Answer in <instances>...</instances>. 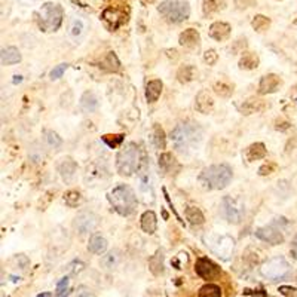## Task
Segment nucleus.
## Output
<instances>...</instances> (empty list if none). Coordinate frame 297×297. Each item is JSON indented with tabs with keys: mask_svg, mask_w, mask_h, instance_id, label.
<instances>
[{
	"mask_svg": "<svg viewBox=\"0 0 297 297\" xmlns=\"http://www.w3.org/2000/svg\"><path fill=\"white\" fill-rule=\"evenodd\" d=\"M171 140L180 153H186L202 140V128L193 122L178 124L171 132Z\"/></svg>",
	"mask_w": 297,
	"mask_h": 297,
	"instance_id": "1",
	"label": "nucleus"
},
{
	"mask_svg": "<svg viewBox=\"0 0 297 297\" xmlns=\"http://www.w3.org/2000/svg\"><path fill=\"white\" fill-rule=\"evenodd\" d=\"M109 201L121 216H129L137 208V196L134 190L126 184L116 186L109 193Z\"/></svg>",
	"mask_w": 297,
	"mask_h": 297,
	"instance_id": "2",
	"label": "nucleus"
},
{
	"mask_svg": "<svg viewBox=\"0 0 297 297\" xmlns=\"http://www.w3.org/2000/svg\"><path fill=\"white\" fill-rule=\"evenodd\" d=\"M140 165H141V153H140L138 146L134 143L125 144L116 156L118 173L121 175L129 177L140 170Z\"/></svg>",
	"mask_w": 297,
	"mask_h": 297,
	"instance_id": "3",
	"label": "nucleus"
},
{
	"mask_svg": "<svg viewBox=\"0 0 297 297\" xmlns=\"http://www.w3.org/2000/svg\"><path fill=\"white\" fill-rule=\"evenodd\" d=\"M232 170L230 167L224 165V164H220V165H211L208 168H205L201 175H199V180L202 181V184L208 189H224L230 180H232Z\"/></svg>",
	"mask_w": 297,
	"mask_h": 297,
	"instance_id": "4",
	"label": "nucleus"
},
{
	"mask_svg": "<svg viewBox=\"0 0 297 297\" xmlns=\"http://www.w3.org/2000/svg\"><path fill=\"white\" fill-rule=\"evenodd\" d=\"M63 21V8L57 3L48 2L37 12V23L43 31H55Z\"/></svg>",
	"mask_w": 297,
	"mask_h": 297,
	"instance_id": "5",
	"label": "nucleus"
},
{
	"mask_svg": "<svg viewBox=\"0 0 297 297\" xmlns=\"http://www.w3.org/2000/svg\"><path fill=\"white\" fill-rule=\"evenodd\" d=\"M159 14L167 18L170 23H181L189 18L190 6L187 2H180V0H165L158 8Z\"/></svg>",
	"mask_w": 297,
	"mask_h": 297,
	"instance_id": "6",
	"label": "nucleus"
},
{
	"mask_svg": "<svg viewBox=\"0 0 297 297\" xmlns=\"http://www.w3.org/2000/svg\"><path fill=\"white\" fill-rule=\"evenodd\" d=\"M290 272V265L287 263L285 259L282 257H273L268 262H265L260 268V273L271 279V281H276L284 278L287 273Z\"/></svg>",
	"mask_w": 297,
	"mask_h": 297,
	"instance_id": "7",
	"label": "nucleus"
},
{
	"mask_svg": "<svg viewBox=\"0 0 297 297\" xmlns=\"http://www.w3.org/2000/svg\"><path fill=\"white\" fill-rule=\"evenodd\" d=\"M222 207H223V214L229 223L238 224L242 222V219L245 216V207L239 199H235L232 196H224Z\"/></svg>",
	"mask_w": 297,
	"mask_h": 297,
	"instance_id": "8",
	"label": "nucleus"
},
{
	"mask_svg": "<svg viewBox=\"0 0 297 297\" xmlns=\"http://www.w3.org/2000/svg\"><path fill=\"white\" fill-rule=\"evenodd\" d=\"M98 223H100V219L97 214L91 211H80L74 219V229L77 230V233L86 235L89 232H94Z\"/></svg>",
	"mask_w": 297,
	"mask_h": 297,
	"instance_id": "9",
	"label": "nucleus"
},
{
	"mask_svg": "<svg viewBox=\"0 0 297 297\" xmlns=\"http://www.w3.org/2000/svg\"><path fill=\"white\" fill-rule=\"evenodd\" d=\"M195 272L199 275L201 278L207 279V281L208 279H214V278L220 276V273H222L220 268L214 262H211L210 259H207V257L198 259V262L195 265Z\"/></svg>",
	"mask_w": 297,
	"mask_h": 297,
	"instance_id": "10",
	"label": "nucleus"
},
{
	"mask_svg": "<svg viewBox=\"0 0 297 297\" xmlns=\"http://www.w3.org/2000/svg\"><path fill=\"white\" fill-rule=\"evenodd\" d=\"M256 236L271 245H278V244H282L284 241V235L281 232L279 227H276L275 224H271V226H265V227H260L256 230Z\"/></svg>",
	"mask_w": 297,
	"mask_h": 297,
	"instance_id": "11",
	"label": "nucleus"
},
{
	"mask_svg": "<svg viewBox=\"0 0 297 297\" xmlns=\"http://www.w3.org/2000/svg\"><path fill=\"white\" fill-rule=\"evenodd\" d=\"M281 83H282V80L279 79V76H276V74H266V76L262 77V80L259 83V92L262 95L276 92L279 89Z\"/></svg>",
	"mask_w": 297,
	"mask_h": 297,
	"instance_id": "12",
	"label": "nucleus"
},
{
	"mask_svg": "<svg viewBox=\"0 0 297 297\" xmlns=\"http://www.w3.org/2000/svg\"><path fill=\"white\" fill-rule=\"evenodd\" d=\"M103 20L110 25L112 30H116L118 27H121L125 21H126V17L124 15V12H121L119 9L116 8H107L104 12H103Z\"/></svg>",
	"mask_w": 297,
	"mask_h": 297,
	"instance_id": "13",
	"label": "nucleus"
},
{
	"mask_svg": "<svg viewBox=\"0 0 297 297\" xmlns=\"http://www.w3.org/2000/svg\"><path fill=\"white\" fill-rule=\"evenodd\" d=\"M88 250L94 254H104V251L107 250V241L103 235L100 233H94L91 238H89V242H88Z\"/></svg>",
	"mask_w": 297,
	"mask_h": 297,
	"instance_id": "14",
	"label": "nucleus"
},
{
	"mask_svg": "<svg viewBox=\"0 0 297 297\" xmlns=\"http://www.w3.org/2000/svg\"><path fill=\"white\" fill-rule=\"evenodd\" d=\"M214 107V100L213 97L207 91H201L196 97V109L201 113H210Z\"/></svg>",
	"mask_w": 297,
	"mask_h": 297,
	"instance_id": "15",
	"label": "nucleus"
},
{
	"mask_svg": "<svg viewBox=\"0 0 297 297\" xmlns=\"http://www.w3.org/2000/svg\"><path fill=\"white\" fill-rule=\"evenodd\" d=\"M162 88H164V85H162V82L159 79H155V80L148 82L147 86H146V98H147V101L148 103L158 101V98L162 94Z\"/></svg>",
	"mask_w": 297,
	"mask_h": 297,
	"instance_id": "16",
	"label": "nucleus"
},
{
	"mask_svg": "<svg viewBox=\"0 0 297 297\" xmlns=\"http://www.w3.org/2000/svg\"><path fill=\"white\" fill-rule=\"evenodd\" d=\"M210 36H211L213 39L219 40V42L226 40V39L230 36V25L226 24V23H222V21L214 23V24H211V27H210Z\"/></svg>",
	"mask_w": 297,
	"mask_h": 297,
	"instance_id": "17",
	"label": "nucleus"
},
{
	"mask_svg": "<svg viewBox=\"0 0 297 297\" xmlns=\"http://www.w3.org/2000/svg\"><path fill=\"white\" fill-rule=\"evenodd\" d=\"M199 40H201L199 33H198L195 28H187V30H184V31L180 34V39H178L180 45H181V46H186V48H195V46H198V45H199Z\"/></svg>",
	"mask_w": 297,
	"mask_h": 297,
	"instance_id": "18",
	"label": "nucleus"
},
{
	"mask_svg": "<svg viewBox=\"0 0 297 297\" xmlns=\"http://www.w3.org/2000/svg\"><path fill=\"white\" fill-rule=\"evenodd\" d=\"M0 60H2L3 66H11V64H17L21 61V54L15 46H9L2 49V55H0Z\"/></svg>",
	"mask_w": 297,
	"mask_h": 297,
	"instance_id": "19",
	"label": "nucleus"
},
{
	"mask_svg": "<svg viewBox=\"0 0 297 297\" xmlns=\"http://www.w3.org/2000/svg\"><path fill=\"white\" fill-rule=\"evenodd\" d=\"M156 226H158V220H156V214L153 211H146L141 216V229H143V232L152 235V233H155Z\"/></svg>",
	"mask_w": 297,
	"mask_h": 297,
	"instance_id": "20",
	"label": "nucleus"
},
{
	"mask_svg": "<svg viewBox=\"0 0 297 297\" xmlns=\"http://www.w3.org/2000/svg\"><path fill=\"white\" fill-rule=\"evenodd\" d=\"M80 107L86 113H91V112H94L98 107V100H97V97H95L94 92L86 91L82 95V98H80Z\"/></svg>",
	"mask_w": 297,
	"mask_h": 297,
	"instance_id": "21",
	"label": "nucleus"
},
{
	"mask_svg": "<svg viewBox=\"0 0 297 297\" xmlns=\"http://www.w3.org/2000/svg\"><path fill=\"white\" fill-rule=\"evenodd\" d=\"M76 170H77V164H76L74 161H72L70 158L64 159V161L60 164V167H58V171H60L61 177H63L64 180H67V181L74 175Z\"/></svg>",
	"mask_w": 297,
	"mask_h": 297,
	"instance_id": "22",
	"label": "nucleus"
},
{
	"mask_svg": "<svg viewBox=\"0 0 297 297\" xmlns=\"http://www.w3.org/2000/svg\"><path fill=\"white\" fill-rule=\"evenodd\" d=\"M265 156H266V147L263 143L251 144L248 147V150H247V159L248 161H257V159H262Z\"/></svg>",
	"mask_w": 297,
	"mask_h": 297,
	"instance_id": "23",
	"label": "nucleus"
},
{
	"mask_svg": "<svg viewBox=\"0 0 297 297\" xmlns=\"http://www.w3.org/2000/svg\"><path fill=\"white\" fill-rule=\"evenodd\" d=\"M259 57L254 52H244L242 58L239 60V67L245 70H253L259 67Z\"/></svg>",
	"mask_w": 297,
	"mask_h": 297,
	"instance_id": "24",
	"label": "nucleus"
},
{
	"mask_svg": "<svg viewBox=\"0 0 297 297\" xmlns=\"http://www.w3.org/2000/svg\"><path fill=\"white\" fill-rule=\"evenodd\" d=\"M263 107H265V104H263L262 100H257V98H250L248 101H245L241 106V110H242L244 115H251V113L260 112Z\"/></svg>",
	"mask_w": 297,
	"mask_h": 297,
	"instance_id": "25",
	"label": "nucleus"
},
{
	"mask_svg": "<svg viewBox=\"0 0 297 297\" xmlns=\"http://www.w3.org/2000/svg\"><path fill=\"white\" fill-rule=\"evenodd\" d=\"M119 66H121V63H119V60H118V57H116L115 52H109L103 58V61L100 63V67L104 69V70H107V72H118Z\"/></svg>",
	"mask_w": 297,
	"mask_h": 297,
	"instance_id": "26",
	"label": "nucleus"
},
{
	"mask_svg": "<svg viewBox=\"0 0 297 297\" xmlns=\"http://www.w3.org/2000/svg\"><path fill=\"white\" fill-rule=\"evenodd\" d=\"M186 219L189 220V223H192V224H195V226L202 224L204 220H205L202 211H201L199 208H196V207H189V208L186 210Z\"/></svg>",
	"mask_w": 297,
	"mask_h": 297,
	"instance_id": "27",
	"label": "nucleus"
},
{
	"mask_svg": "<svg viewBox=\"0 0 297 297\" xmlns=\"http://www.w3.org/2000/svg\"><path fill=\"white\" fill-rule=\"evenodd\" d=\"M198 297H222V288L216 284H205L201 287Z\"/></svg>",
	"mask_w": 297,
	"mask_h": 297,
	"instance_id": "28",
	"label": "nucleus"
},
{
	"mask_svg": "<svg viewBox=\"0 0 297 297\" xmlns=\"http://www.w3.org/2000/svg\"><path fill=\"white\" fill-rule=\"evenodd\" d=\"M152 143L156 148H164L165 147V134L164 129L159 125H155L152 129Z\"/></svg>",
	"mask_w": 297,
	"mask_h": 297,
	"instance_id": "29",
	"label": "nucleus"
},
{
	"mask_svg": "<svg viewBox=\"0 0 297 297\" xmlns=\"http://www.w3.org/2000/svg\"><path fill=\"white\" fill-rule=\"evenodd\" d=\"M119 260H121V253L118 251V250H113V251H110L109 254H106L104 257H103V266L106 268V269H115L116 266H118V263H119Z\"/></svg>",
	"mask_w": 297,
	"mask_h": 297,
	"instance_id": "30",
	"label": "nucleus"
},
{
	"mask_svg": "<svg viewBox=\"0 0 297 297\" xmlns=\"http://www.w3.org/2000/svg\"><path fill=\"white\" fill-rule=\"evenodd\" d=\"M174 165H175V159L171 153H162L159 156V168L164 173H170Z\"/></svg>",
	"mask_w": 297,
	"mask_h": 297,
	"instance_id": "31",
	"label": "nucleus"
},
{
	"mask_svg": "<svg viewBox=\"0 0 297 297\" xmlns=\"http://www.w3.org/2000/svg\"><path fill=\"white\" fill-rule=\"evenodd\" d=\"M195 76V69L192 66H183L180 67L178 73H177V77L181 83H186V82H190Z\"/></svg>",
	"mask_w": 297,
	"mask_h": 297,
	"instance_id": "32",
	"label": "nucleus"
},
{
	"mask_svg": "<svg viewBox=\"0 0 297 297\" xmlns=\"http://www.w3.org/2000/svg\"><path fill=\"white\" fill-rule=\"evenodd\" d=\"M64 201L69 207H77L82 202V196L76 190H70L64 195Z\"/></svg>",
	"mask_w": 297,
	"mask_h": 297,
	"instance_id": "33",
	"label": "nucleus"
},
{
	"mask_svg": "<svg viewBox=\"0 0 297 297\" xmlns=\"http://www.w3.org/2000/svg\"><path fill=\"white\" fill-rule=\"evenodd\" d=\"M251 25H253L254 30L263 31V30H266L271 25V20L268 17H265V15H256L254 20H253V23H251Z\"/></svg>",
	"mask_w": 297,
	"mask_h": 297,
	"instance_id": "34",
	"label": "nucleus"
},
{
	"mask_svg": "<svg viewBox=\"0 0 297 297\" xmlns=\"http://www.w3.org/2000/svg\"><path fill=\"white\" fill-rule=\"evenodd\" d=\"M150 271L155 275H161L164 272V263H162V254L161 253H156L150 259Z\"/></svg>",
	"mask_w": 297,
	"mask_h": 297,
	"instance_id": "35",
	"label": "nucleus"
},
{
	"mask_svg": "<svg viewBox=\"0 0 297 297\" xmlns=\"http://www.w3.org/2000/svg\"><path fill=\"white\" fill-rule=\"evenodd\" d=\"M224 8L223 0H205L204 2V12L205 14H213L217 12L219 9Z\"/></svg>",
	"mask_w": 297,
	"mask_h": 297,
	"instance_id": "36",
	"label": "nucleus"
},
{
	"mask_svg": "<svg viewBox=\"0 0 297 297\" xmlns=\"http://www.w3.org/2000/svg\"><path fill=\"white\" fill-rule=\"evenodd\" d=\"M45 140H46V143H48V146H51V147H60L61 146V138L58 137V134L57 132H54V131H45Z\"/></svg>",
	"mask_w": 297,
	"mask_h": 297,
	"instance_id": "37",
	"label": "nucleus"
},
{
	"mask_svg": "<svg viewBox=\"0 0 297 297\" xmlns=\"http://www.w3.org/2000/svg\"><path fill=\"white\" fill-rule=\"evenodd\" d=\"M69 296V278L64 276L57 284V297H67Z\"/></svg>",
	"mask_w": 297,
	"mask_h": 297,
	"instance_id": "38",
	"label": "nucleus"
},
{
	"mask_svg": "<svg viewBox=\"0 0 297 297\" xmlns=\"http://www.w3.org/2000/svg\"><path fill=\"white\" fill-rule=\"evenodd\" d=\"M124 134H118V135H103V141L107 143L109 147H118L122 141H124Z\"/></svg>",
	"mask_w": 297,
	"mask_h": 297,
	"instance_id": "39",
	"label": "nucleus"
},
{
	"mask_svg": "<svg viewBox=\"0 0 297 297\" xmlns=\"http://www.w3.org/2000/svg\"><path fill=\"white\" fill-rule=\"evenodd\" d=\"M214 89H216V92H217L220 97H230V95H232V92H233L232 86H229L227 83H223V82L216 83Z\"/></svg>",
	"mask_w": 297,
	"mask_h": 297,
	"instance_id": "40",
	"label": "nucleus"
},
{
	"mask_svg": "<svg viewBox=\"0 0 297 297\" xmlns=\"http://www.w3.org/2000/svg\"><path fill=\"white\" fill-rule=\"evenodd\" d=\"M67 67H69V64H66V63H63V64H58L57 67H54V70L51 72V79L52 80H55V79H60L63 74H64V72L67 70Z\"/></svg>",
	"mask_w": 297,
	"mask_h": 297,
	"instance_id": "41",
	"label": "nucleus"
},
{
	"mask_svg": "<svg viewBox=\"0 0 297 297\" xmlns=\"http://www.w3.org/2000/svg\"><path fill=\"white\" fill-rule=\"evenodd\" d=\"M70 33H72L73 37H79V36L83 33V23H82L80 20H74L73 24H72Z\"/></svg>",
	"mask_w": 297,
	"mask_h": 297,
	"instance_id": "42",
	"label": "nucleus"
},
{
	"mask_svg": "<svg viewBox=\"0 0 297 297\" xmlns=\"http://www.w3.org/2000/svg\"><path fill=\"white\" fill-rule=\"evenodd\" d=\"M74 297H95V294H94V291H92L89 287L80 285V287L76 290V296H74Z\"/></svg>",
	"mask_w": 297,
	"mask_h": 297,
	"instance_id": "43",
	"label": "nucleus"
},
{
	"mask_svg": "<svg viewBox=\"0 0 297 297\" xmlns=\"http://www.w3.org/2000/svg\"><path fill=\"white\" fill-rule=\"evenodd\" d=\"M217 58H219V55H217L216 51H213V49L207 51L205 55H204V60H205V63H208V66H214L217 63Z\"/></svg>",
	"mask_w": 297,
	"mask_h": 297,
	"instance_id": "44",
	"label": "nucleus"
},
{
	"mask_svg": "<svg viewBox=\"0 0 297 297\" xmlns=\"http://www.w3.org/2000/svg\"><path fill=\"white\" fill-rule=\"evenodd\" d=\"M82 269H83V263H80V262H77V260H74L72 265H69V271H70L73 275H77Z\"/></svg>",
	"mask_w": 297,
	"mask_h": 297,
	"instance_id": "45",
	"label": "nucleus"
},
{
	"mask_svg": "<svg viewBox=\"0 0 297 297\" xmlns=\"http://www.w3.org/2000/svg\"><path fill=\"white\" fill-rule=\"evenodd\" d=\"M273 170H275V165H273V164H268V165L260 167L259 174H260V175H269L271 173H273Z\"/></svg>",
	"mask_w": 297,
	"mask_h": 297,
	"instance_id": "46",
	"label": "nucleus"
},
{
	"mask_svg": "<svg viewBox=\"0 0 297 297\" xmlns=\"http://www.w3.org/2000/svg\"><path fill=\"white\" fill-rule=\"evenodd\" d=\"M288 126H290V124H288V122H284V124H282L281 126L278 125V126H276V129H281V131H282V129H287Z\"/></svg>",
	"mask_w": 297,
	"mask_h": 297,
	"instance_id": "47",
	"label": "nucleus"
},
{
	"mask_svg": "<svg viewBox=\"0 0 297 297\" xmlns=\"http://www.w3.org/2000/svg\"><path fill=\"white\" fill-rule=\"evenodd\" d=\"M293 253H294V254H296V257H297V238H296L294 245H293Z\"/></svg>",
	"mask_w": 297,
	"mask_h": 297,
	"instance_id": "48",
	"label": "nucleus"
},
{
	"mask_svg": "<svg viewBox=\"0 0 297 297\" xmlns=\"http://www.w3.org/2000/svg\"><path fill=\"white\" fill-rule=\"evenodd\" d=\"M23 79H21V76H15V79H14V83H20Z\"/></svg>",
	"mask_w": 297,
	"mask_h": 297,
	"instance_id": "49",
	"label": "nucleus"
},
{
	"mask_svg": "<svg viewBox=\"0 0 297 297\" xmlns=\"http://www.w3.org/2000/svg\"><path fill=\"white\" fill-rule=\"evenodd\" d=\"M37 297H49V294H48V293H45V294H39Z\"/></svg>",
	"mask_w": 297,
	"mask_h": 297,
	"instance_id": "50",
	"label": "nucleus"
}]
</instances>
